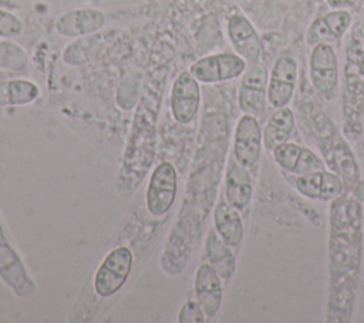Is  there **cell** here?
I'll use <instances>...</instances> for the list:
<instances>
[{
	"mask_svg": "<svg viewBox=\"0 0 364 323\" xmlns=\"http://www.w3.org/2000/svg\"><path fill=\"white\" fill-rule=\"evenodd\" d=\"M169 71L171 65L162 64L149 68L144 77L131 134L117 176V189L122 195L135 192L154 164L156 149V121Z\"/></svg>",
	"mask_w": 364,
	"mask_h": 323,
	"instance_id": "1",
	"label": "cell"
},
{
	"mask_svg": "<svg viewBox=\"0 0 364 323\" xmlns=\"http://www.w3.org/2000/svg\"><path fill=\"white\" fill-rule=\"evenodd\" d=\"M134 265V255L129 248L112 249L101 262L94 275V290L101 297L115 295L127 282Z\"/></svg>",
	"mask_w": 364,
	"mask_h": 323,
	"instance_id": "2",
	"label": "cell"
},
{
	"mask_svg": "<svg viewBox=\"0 0 364 323\" xmlns=\"http://www.w3.org/2000/svg\"><path fill=\"white\" fill-rule=\"evenodd\" d=\"M246 70V61L233 53H218L196 60L191 67V74L202 84L223 83L240 77Z\"/></svg>",
	"mask_w": 364,
	"mask_h": 323,
	"instance_id": "3",
	"label": "cell"
},
{
	"mask_svg": "<svg viewBox=\"0 0 364 323\" xmlns=\"http://www.w3.org/2000/svg\"><path fill=\"white\" fill-rule=\"evenodd\" d=\"M176 169L171 162H161L152 172L145 196V205L152 216L165 215L176 198Z\"/></svg>",
	"mask_w": 364,
	"mask_h": 323,
	"instance_id": "4",
	"label": "cell"
},
{
	"mask_svg": "<svg viewBox=\"0 0 364 323\" xmlns=\"http://www.w3.org/2000/svg\"><path fill=\"white\" fill-rule=\"evenodd\" d=\"M200 105L199 81L189 70L181 71L173 80L169 94V107L176 122L185 125L195 120Z\"/></svg>",
	"mask_w": 364,
	"mask_h": 323,
	"instance_id": "5",
	"label": "cell"
},
{
	"mask_svg": "<svg viewBox=\"0 0 364 323\" xmlns=\"http://www.w3.org/2000/svg\"><path fill=\"white\" fill-rule=\"evenodd\" d=\"M267 71L260 63H253L242 74L237 91L239 108L253 117H260L264 111L267 100Z\"/></svg>",
	"mask_w": 364,
	"mask_h": 323,
	"instance_id": "6",
	"label": "cell"
},
{
	"mask_svg": "<svg viewBox=\"0 0 364 323\" xmlns=\"http://www.w3.org/2000/svg\"><path fill=\"white\" fill-rule=\"evenodd\" d=\"M310 81L316 91L328 97L338 83V63L331 44L320 43L313 46L309 61Z\"/></svg>",
	"mask_w": 364,
	"mask_h": 323,
	"instance_id": "7",
	"label": "cell"
},
{
	"mask_svg": "<svg viewBox=\"0 0 364 323\" xmlns=\"http://www.w3.org/2000/svg\"><path fill=\"white\" fill-rule=\"evenodd\" d=\"M297 63L289 55H280L270 71L267 81V101L273 108L286 107L293 98L297 83Z\"/></svg>",
	"mask_w": 364,
	"mask_h": 323,
	"instance_id": "8",
	"label": "cell"
},
{
	"mask_svg": "<svg viewBox=\"0 0 364 323\" xmlns=\"http://www.w3.org/2000/svg\"><path fill=\"white\" fill-rule=\"evenodd\" d=\"M262 145H263V134H262L257 118L247 114L242 115L235 129V139H233L235 159L240 165L249 169L256 166L262 154Z\"/></svg>",
	"mask_w": 364,
	"mask_h": 323,
	"instance_id": "9",
	"label": "cell"
},
{
	"mask_svg": "<svg viewBox=\"0 0 364 323\" xmlns=\"http://www.w3.org/2000/svg\"><path fill=\"white\" fill-rule=\"evenodd\" d=\"M105 26V14L98 9H74L55 20V30L63 37L80 38L100 31Z\"/></svg>",
	"mask_w": 364,
	"mask_h": 323,
	"instance_id": "10",
	"label": "cell"
},
{
	"mask_svg": "<svg viewBox=\"0 0 364 323\" xmlns=\"http://www.w3.org/2000/svg\"><path fill=\"white\" fill-rule=\"evenodd\" d=\"M228 36L237 55L246 63H257L262 55L260 38L252 23L243 14H233L228 20Z\"/></svg>",
	"mask_w": 364,
	"mask_h": 323,
	"instance_id": "11",
	"label": "cell"
},
{
	"mask_svg": "<svg viewBox=\"0 0 364 323\" xmlns=\"http://www.w3.org/2000/svg\"><path fill=\"white\" fill-rule=\"evenodd\" d=\"M274 161L287 172L304 175L324 169L323 161L309 148L294 142H283L273 149Z\"/></svg>",
	"mask_w": 364,
	"mask_h": 323,
	"instance_id": "12",
	"label": "cell"
},
{
	"mask_svg": "<svg viewBox=\"0 0 364 323\" xmlns=\"http://www.w3.org/2000/svg\"><path fill=\"white\" fill-rule=\"evenodd\" d=\"M222 279L209 265L202 263L195 275V295L206 317L212 319L222 303Z\"/></svg>",
	"mask_w": 364,
	"mask_h": 323,
	"instance_id": "13",
	"label": "cell"
},
{
	"mask_svg": "<svg viewBox=\"0 0 364 323\" xmlns=\"http://www.w3.org/2000/svg\"><path fill=\"white\" fill-rule=\"evenodd\" d=\"M253 194L250 169L240 165L235 157L229 159L225 179V198L239 212L246 209Z\"/></svg>",
	"mask_w": 364,
	"mask_h": 323,
	"instance_id": "14",
	"label": "cell"
},
{
	"mask_svg": "<svg viewBox=\"0 0 364 323\" xmlns=\"http://www.w3.org/2000/svg\"><path fill=\"white\" fill-rule=\"evenodd\" d=\"M0 276L17 296L27 297L34 295L36 287L24 265L7 242L0 243Z\"/></svg>",
	"mask_w": 364,
	"mask_h": 323,
	"instance_id": "15",
	"label": "cell"
},
{
	"mask_svg": "<svg viewBox=\"0 0 364 323\" xmlns=\"http://www.w3.org/2000/svg\"><path fill=\"white\" fill-rule=\"evenodd\" d=\"M215 231L232 248L237 249L242 243L245 228L237 209H235L226 199H220L213 211Z\"/></svg>",
	"mask_w": 364,
	"mask_h": 323,
	"instance_id": "16",
	"label": "cell"
},
{
	"mask_svg": "<svg viewBox=\"0 0 364 323\" xmlns=\"http://www.w3.org/2000/svg\"><path fill=\"white\" fill-rule=\"evenodd\" d=\"M205 252L208 263L219 273L220 279L228 283L235 273L236 269V259L233 249L219 236V233L213 229L209 231Z\"/></svg>",
	"mask_w": 364,
	"mask_h": 323,
	"instance_id": "17",
	"label": "cell"
},
{
	"mask_svg": "<svg viewBox=\"0 0 364 323\" xmlns=\"http://www.w3.org/2000/svg\"><path fill=\"white\" fill-rule=\"evenodd\" d=\"M294 129V115L290 108L282 107L270 115L264 131H263V145L267 151H273L277 145L286 142L291 131Z\"/></svg>",
	"mask_w": 364,
	"mask_h": 323,
	"instance_id": "18",
	"label": "cell"
},
{
	"mask_svg": "<svg viewBox=\"0 0 364 323\" xmlns=\"http://www.w3.org/2000/svg\"><path fill=\"white\" fill-rule=\"evenodd\" d=\"M40 88L36 83L24 78L0 81V107L26 105L37 100Z\"/></svg>",
	"mask_w": 364,
	"mask_h": 323,
	"instance_id": "19",
	"label": "cell"
},
{
	"mask_svg": "<svg viewBox=\"0 0 364 323\" xmlns=\"http://www.w3.org/2000/svg\"><path fill=\"white\" fill-rule=\"evenodd\" d=\"M28 65V55L16 43L0 40V68L9 71H23Z\"/></svg>",
	"mask_w": 364,
	"mask_h": 323,
	"instance_id": "20",
	"label": "cell"
},
{
	"mask_svg": "<svg viewBox=\"0 0 364 323\" xmlns=\"http://www.w3.org/2000/svg\"><path fill=\"white\" fill-rule=\"evenodd\" d=\"M97 48L92 46V41L77 40L67 46L63 53V60L70 65H82L94 58Z\"/></svg>",
	"mask_w": 364,
	"mask_h": 323,
	"instance_id": "21",
	"label": "cell"
},
{
	"mask_svg": "<svg viewBox=\"0 0 364 323\" xmlns=\"http://www.w3.org/2000/svg\"><path fill=\"white\" fill-rule=\"evenodd\" d=\"M323 20L336 40L341 38L351 24V14L346 9H334L323 16Z\"/></svg>",
	"mask_w": 364,
	"mask_h": 323,
	"instance_id": "22",
	"label": "cell"
},
{
	"mask_svg": "<svg viewBox=\"0 0 364 323\" xmlns=\"http://www.w3.org/2000/svg\"><path fill=\"white\" fill-rule=\"evenodd\" d=\"M323 171V169H321ZM321 171L297 175L294 179L296 189L309 199H320L321 194Z\"/></svg>",
	"mask_w": 364,
	"mask_h": 323,
	"instance_id": "23",
	"label": "cell"
},
{
	"mask_svg": "<svg viewBox=\"0 0 364 323\" xmlns=\"http://www.w3.org/2000/svg\"><path fill=\"white\" fill-rule=\"evenodd\" d=\"M336 38L331 34V31L328 30V27L326 26L323 17H318L316 20H313V23L310 24V27L307 28L306 33V41L309 46H316L320 43H333Z\"/></svg>",
	"mask_w": 364,
	"mask_h": 323,
	"instance_id": "24",
	"label": "cell"
},
{
	"mask_svg": "<svg viewBox=\"0 0 364 323\" xmlns=\"http://www.w3.org/2000/svg\"><path fill=\"white\" fill-rule=\"evenodd\" d=\"M23 31V23L17 16L10 11L0 9V37L1 38H14L18 37Z\"/></svg>",
	"mask_w": 364,
	"mask_h": 323,
	"instance_id": "25",
	"label": "cell"
},
{
	"mask_svg": "<svg viewBox=\"0 0 364 323\" xmlns=\"http://www.w3.org/2000/svg\"><path fill=\"white\" fill-rule=\"evenodd\" d=\"M343 189V181L336 174L323 169L321 171V194L320 199L328 201L337 196Z\"/></svg>",
	"mask_w": 364,
	"mask_h": 323,
	"instance_id": "26",
	"label": "cell"
},
{
	"mask_svg": "<svg viewBox=\"0 0 364 323\" xmlns=\"http://www.w3.org/2000/svg\"><path fill=\"white\" fill-rule=\"evenodd\" d=\"M205 320L206 316L198 302L188 300L182 305L178 316L179 323H203Z\"/></svg>",
	"mask_w": 364,
	"mask_h": 323,
	"instance_id": "27",
	"label": "cell"
},
{
	"mask_svg": "<svg viewBox=\"0 0 364 323\" xmlns=\"http://www.w3.org/2000/svg\"><path fill=\"white\" fill-rule=\"evenodd\" d=\"M361 1L363 0H327V4L331 9H350L358 6Z\"/></svg>",
	"mask_w": 364,
	"mask_h": 323,
	"instance_id": "28",
	"label": "cell"
},
{
	"mask_svg": "<svg viewBox=\"0 0 364 323\" xmlns=\"http://www.w3.org/2000/svg\"><path fill=\"white\" fill-rule=\"evenodd\" d=\"M354 195H355V198H357L358 201L364 202V179L360 181V182L355 185V188H354Z\"/></svg>",
	"mask_w": 364,
	"mask_h": 323,
	"instance_id": "29",
	"label": "cell"
},
{
	"mask_svg": "<svg viewBox=\"0 0 364 323\" xmlns=\"http://www.w3.org/2000/svg\"><path fill=\"white\" fill-rule=\"evenodd\" d=\"M3 242H6V235H4L3 226H1V223H0V243H3Z\"/></svg>",
	"mask_w": 364,
	"mask_h": 323,
	"instance_id": "30",
	"label": "cell"
},
{
	"mask_svg": "<svg viewBox=\"0 0 364 323\" xmlns=\"http://www.w3.org/2000/svg\"><path fill=\"white\" fill-rule=\"evenodd\" d=\"M145 1H155V0H145Z\"/></svg>",
	"mask_w": 364,
	"mask_h": 323,
	"instance_id": "31",
	"label": "cell"
}]
</instances>
